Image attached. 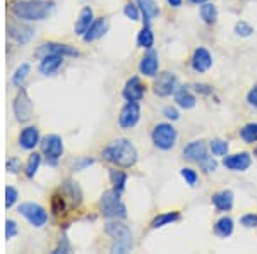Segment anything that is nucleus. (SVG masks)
Returning <instances> with one entry per match:
<instances>
[{
  "label": "nucleus",
  "instance_id": "obj_46",
  "mask_svg": "<svg viewBox=\"0 0 257 254\" xmlns=\"http://www.w3.org/2000/svg\"><path fill=\"white\" fill-rule=\"evenodd\" d=\"M163 115L167 119H170V120H178V112H177V108H173V107H165V110H163Z\"/></svg>",
  "mask_w": 257,
  "mask_h": 254
},
{
  "label": "nucleus",
  "instance_id": "obj_10",
  "mask_svg": "<svg viewBox=\"0 0 257 254\" xmlns=\"http://www.w3.org/2000/svg\"><path fill=\"white\" fill-rule=\"evenodd\" d=\"M141 119V108L138 102H127L120 110L118 124L122 129H132Z\"/></svg>",
  "mask_w": 257,
  "mask_h": 254
},
{
  "label": "nucleus",
  "instance_id": "obj_16",
  "mask_svg": "<svg viewBox=\"0 0 257 254\" xmlns=\"http://www.w3.org/2000/svg\"><path fill=\"white\" fill-rule=\"evenodd\" d=\"M158 69H160L158 53H156L153 48H149L148 53L139 62V72L148 77H155L156 74H158Z\"/></svg>",
  "mask_w": 257,
  "mask_h": 254
},
{
  "label": "nucleus",
  "instance_id": "obj_7",
  "mask_svg": "<svg viewBox=\"0 0 257 254\" xmlns=\"http://www.w3.org/2000/svg\"><path fill=\"white\" fill-rule=\"evenodd\" d=\"M40 144H41V151H43L45 158H47V163L48 165L59 163L62 153H64V141H62V137L57 134L45 136Z\"/></svg>",
  "mask_w": 257,
  "mask_h": 254
},
{
  "label": "nucleus",
  "instance_id": "obj_9",
  "mask_svg": "<svg viewBox=\"0 0 257 254\" xmlns=\"http://www.w3.org/2000/svg\"><path fill=\"white\" fill-rule=\"evenodd\" d=\"M7 35L9 38H12L16 43L19 45H26L30 43L35 36V30L28 24H23V23H16V21H11L7 23Z\"/></svg>",
  "mask_w": 257,
  "mask_h": 254
},
{
  "label": "nucleus",
  "instance_id": "obj_40",
  "mask_svg": "<svg viewBox=\"0 0 257 254\" xmlns=\"http://www.w3.org/2000/svg\"><path fill=\"white\" fill-rule=\"evenodd\" d=\"M199 166H201V168L204 170L206 174H211V172H214V170L218 168V161L214 160V158L208 156L204 161H202V163H199Z\"/></svg>",
  "mask_w": 257,
  "mask_h": 254
},
{
  "label": "nucleus",
  "instance_id": "obj_14",
  "mask_svg": "<svg viewBox=\"0 0 257 254\" xmlns=\"http://www.w3.org/2000/svg\"><path fill=\"white\" fill-rule=\"evenodd\" d=\"M208 155V146L204 141H192L184 148V158L189 161H196V163H202Z\"/></svg>",
  "mask_w": 257,
  "mask_h": 254
},
{
  "label": "nucleus",
  "instance_id": "obj_45",
  "mask_svg": "<svg viewBox=\"0 0 257 254\" xmlns=\"http://www.w3.org/2000/svg\"><path fill=\"white\" fill-rule=\"evenodd\" d=\"M69 251H70V245L67 242V237H60L59 245H57L53 252H69Z\"/></svg>",
  "mask_w": 257,
  "mask_h": 254
},
{
  "label": "nucleus",
  "instance_id": "obj_27",
  "mask_svg": "<svg viewBox=\"0 0 257 254\" xmlns=\"http://www.w3.org/2000/svg\"><path fill=\"white\" fill-rule=\"evenodd\" d=\"M214 232H216L218 237H223V239L230 237L231 232H233V220H231L230 216H223V218H219L216 222V225H214Z\"/></svg>",
  "mask_w": 257,
  "mask_h": 254
},
{
  "label": "nucleus",
  "instance_id": "obj_29",
  "mask_svg": "<svg viewBox=\"0 0 257 254\" xmlns=\"http://www.w3.org/2000/svg\"><path fill=\"white\" fill-rule=\"evenodd\" d=\"M201 18H202V21H204L206 24H214V23H216V19H218L216 6H214V4H209V2L202 4V6H201Z\"/></svg>",
  "mask_w": 257,
  "mask_h": 254
},
{
  "label": "nucleus",
  "instance_id": "obj_23",
  "mask_svg": "<svg viewBox=\"0 0 257 254\" xmlns=\"http://www.w3.org/2000/svg\"><path fill=\"white\" fill-rule=\"evenodd\" d=\"M141 14L144 16V24H149L155 18L160 16V7L156 0H138Z\"/></svg>",
  "mask_w": 257,
  "mask_h": 254
},
{
  "label": "nucleus",
  "instance_id": "obj_22",
  "mask_svg": "<svg viewBox=\"0 0 257 254\" xmlns=\"http://www.w3.org/2000/svg\"><path fill=\"white\" fill-rule=\"evenodd\" d=\"M211 201H213V205L218 211H230L233 208V193L226 189L219 191V193L213 194Z\"/></svg>",
  "mask_w": 257,
  "mask_h": 254
},
{
  "label": "nucleus",
  "instance_id": "obj_13",
  "mask_svg": "<svg viewBox=\"0 0 257 254\" xmlns=\"http://www.w3.org/2000/svg\"><path fill=\"white\" fill-rule=\"evenodd\" d=\"M250 163H252V158L245 151L237 153V155H226L223 158V165L228 170H231V172H245L248 166H250Z\"/></svg>",
  "mask_w": 257,
  "mask_h": 254
},
{
  "label": "nucleus",
  "instance_id": "obj_36",
  "mask_svg": "<svg viewBox=\"0 0 257 254\" xmlns=\"http://www.w3.org/2000/svg\"><path fill=\"white\" fill-rule=\"evenodd\" d=\"M123 14H125V18L131 19V21H139V18H141V9H139L138 4L127 2L125 7H123Z\"/></svg>",
  "mask_w": 257,
  "mask_h": 254
},
{
  "label": "nucleus",
  "instance_id": "obj_50",
  "mask_svg": "<svg viewBox=\"0 0 257 254\" xmlns=\"http://www.w3.org/2000/svg\"><path fill=\"white\" fill-rule=\"evenodd\" d=\"M192 4H197V6H202V4H206L208 0H190Z\"/></svg>",
  "mask_w": 257,
  "mask_h": 254
},
{
  "label": "nucleus",
  "instance_id": "obj_41",
  "mask_svg": "<svg viewBox=\"0 0 257 254\" xmlns=\"http://www.w3.org/2000/svg\"><path fill=\"white\" fill-rule=\"evenodd\" d=\"M94 163V160L93 158H89V156H82V158H79V160L76 161V163L72 165V170H84V168H88V166H91Z\"/></svg>",
  "mask_w": 257,
  "mask_h": 254
},
{
  "label": "nucleus",
  "instance_id": "obj_17",
  "mask_svg": "<svg viewBox=\"0 0 257 254\" xmlns=\"http://www.w3.org/2000/svg\"><path fill=\"white\" fill-rule=\"evenodd\" d=\"M190 64H192V69L199 74L208 72L211 69V65H213V57H211V53L206 48L199 47L194 50V55H192Z\"/></svg>",
  "mask_w": 257,
  "mask_h": 254
},
{
  "label": "nucleus",
  "instance_id": "obj_33",
  "mask_svg": "<svg viewBox=\"0 0 257 254\" xmlns=\"http://www.w3.org/2000/svg\"><path fill=\"white\" fill-rule=\"evenodd\" d=\"M65 208H67V199L62 194V191H59V193H55L52 198V211L57 216H60L65 211Z\"/></svg>",
  "mask_w": 257,
  "mask_h": 254
},
{
  "label": "nucleus",
  "instance_id": "obj_24",
  "mask_svg": "<svg viewBox=\"0 0 257 254\" xmlns=\"http://www.w3.org/2000/svg\"><path fill=\"white\" fill-rule=\"evenodd\" d=\"M93 21H94L93 9H91V7H84V9L81 11V14H79V19L76 21V26H74L76 35L84 36V33L88 31L89 26L93 24Z\"/></svg>",
  "mask_w": 257,
  "mask_h": 254
},
{
  "label": "nucleus",
  "instance_id": "obj_21",
  "mask_svg": "<svg viewBox=\"0 0 257 254\" xmlns=\"http://www.w3.org/2000/svg\"><path fill=\"white\" fill-rule=\"evenodd\" d=\"M106 30H108V21H106L105 18H99L96 21H93V24L89 26V30L84 33V41L86 43H91V41L101 38L103 35L106 33Z\"/></svg>",
  "mask_w": 257,
  "mask_h": 254
},
{
  "label": "nucleus",
  "instance_id": "obj_2",
  "mask_svg": "<svg viewBox=\"0 0 257 254\" xmlns=\"http://www.w3.org/2000/svg\"><path fill=\"white\" fill-rule=\"evenodd\" d=\"M103 160L120 166V168H131L138 161V149L128 139H115L103 149Z\"/></svg>",
  "mask_w": 257,
  "mask_h": 254
},
{
  "label": "nucleus",
  "instance_id": "obj_11",
  "mask_svg": "<svg viewBox=\"0 0 257 254\" xmlns=\"http://www.w3.org/2000/svg\"><path fill=\"white\" fill-rule=\"evenodd\" d=\"M177 76L173 72H161L155 81V93L158 97H170L177 91Z\"/></svg>",
  "mask_w": 257,
  "mask_h": 254
},
{
  "label": "nucleus",
  "instance_id": "obj_48",
  "mask_svg": "<svg viewBox=\"0 0 257 254\" xmlns=\"http://www.w3.org/2000/svg\"><path fill=\"white\" fill-rule=\"evenodd\" d=\"M194 90H196L197 93H201V95H211V93H213V88H211V86H208V84H199V82H196V84H194Z\"/></svg>",
  "mask_w": 257,
  "mask_h": 254
},
{
  "label": "nucleus",
  "instance_id": "obj_32",
  "mask_svg": "<svg viewBox=\"0 0 257 254\" xmlns=\"http://www.w3.org/2000/svg\"><path fill=\"white\" fill-rule=\"evenodd\" d=\"M41 165V155L40 153H31L30 158H28V163H26V177L28 179H33L36 176Z\"/></svg>",
  "mask_w": 257,
  "mask_h": 254
},
{
  "label": "nucleus",
  "instance_id": "obj_28",
  "mask_svg": "<svg viewBox=\"0 0 257 254\" xmlns=\"http://www.w3.org/2000/svg\"><path fill=\"white\" fill-rule=\"evenodd\" d=\"M138 45L141 48H153V45H155V35H153L151 28H149V24H144L143 30L139 31L138 35Z\"/></svg>",
  "mask_w": 257,
  "mask_h": 254
},
{
  "label": "nucleus",
  "instance_id": "obj_26",
  "mask_svg": "<svg viewBox=\"0 0 257 254\" xmlns=\"http://www.w3.org/2000/svg\"><path fill=\"white\" fill-rule=\"evenodd\" d=\"M178 220H180V213H178V211L161 213L151 222V228L153 230H156V228H163V227H167V225H172L173 222H178Z\"/></svg>",
  "mask_w": 257,
  "mask_h": 254
},
{
  "label": "nucleus",
  "instance_id": "obj_31",
  "mask_svg": "<svg viewBox=\"0 0 257 254\" xmlns=\"http://www.w3.org/2000/svg\"><path fill=\"white\" fill-rule=\"evenodd\" d=\"M240 137L247 144L257 143V124H247V126H243L240 129Z\"/></svg>",
  "mask_w": 257,
  "mask_h": 254
},
{
  "label": "nucleus",
  "instance_id": "obj_5",
  "mask_svg": "<svg viewBox=\"0 0 257 254\" xmlns=\"http://www.w3.org/2000/svg\"><path fill=\"white\" fill-rule=\"evenodd\" d=\"M153 143H155L156 148L160 149H165V151H168V149L175 148L177 144V129L172 126V124H158L155 129H153Z\"/></svg>",
  "mask_w": 257,
  "mask_h": 254
},
{
  "label": "nucleus",
  "instance_id": "obj_12",
  "mask_svg": "<svg viewBox=\"0 0 257 254\" xmlns=\"http://www.w3.org/2000/svg\"><path fill=\"white\" fill-rule=\"evenodd\" d=\"M48 53H57V55H64V57H77L79 55V52H77L76 48L70 47V45H64V43H45L36 50L35 55L41 59V57L48 55Z\"/></svg>",
  "mask_w": 257,
  "mask_h": 254
},
{
  "label": "nucleus",
  "instance_id": "obj_47",
  "mask_svg": "<svg viewBox=\"0 0 257 254\" xmlns=\"http://www.w3.org/2000/svg\"><path fill=\"white\" fill-rule=\"evenodd\" d=\"M247 102H248V105L250 107H254L257 108V86H254L250 91H248V95H247Z\"/></svg>",
  "mask_w": 257,
  "mask_h": 254
},
{
  "label": "nucleus",
  "instance_id": "obj_44",
  "mask_svg": "<svg viewBox=\"0 0 257 254\" xmlns=\"http://www.w3.org/2000/svg\"><path fill=\"white\" fill-rule=\"evenodd\" d=\"M6 168L9 174H18L21 170V161L18 158H9V160L6 161Z\"/></svg>",
  "mask_w": 257,
  "mask_h": 254
},
{
  "label": "nucleus",
  "instance_id": "obj_34",
  "mask_svg": "<svg viewBox=\"0 0 257 254\" xmlns=\"http://www.w3.org/2000/svg\"><path fill=\"white\" fill-rule=\"evenodd\" d=\"M31 70V65L30 64H21L18 69H16L14 76H12V82H14L16 86H23V82L26 81L28 74H30Z\"/></svg>",
  "mask_w": 257,
  "mask_h": 254
},
{
  "label": "nucleus",
  "instance_id": "obj_39",
  "mask_svg": "<svg viewBox=\"0 0 257 254\" xmlns=\"http://www.w3.org/2000/svg\"><path fill=\"white\" fill-rule=\"evenodd\" d=\"M235 33H237L238 36H250L252 33H254V28L250 26L248 23H245V21H238L237 24H235Z\"/></svg>",
  "mask_w": 257,
  "mask_h": 254
},
{
  "label": "nucleus",
  "instance_id": "obj_15",
  "mask_svg": "<svg viewBox=\"0 0 257 254\" xmlns=\"http://www.w3.org/2000/svg\"><path fill=\"white\" fill-rule=\"evenodd\" d=\"M144 84L141 82V79L138 76L131 77L125 82L122 90V97L127 100V102H141L144 98Z\"/></svg>",
  "mask_w": 257,
  "mask_h": 254
},
{
  "label": "nucleus",
  "instance_id": "obj_42",
  "mask_svg": "<svg viewBox=\"0 0 257 254\" xmlns=\"http://www.w3.org/2000/svg\"><path fill=\"white\" fill-rule=\"evenodd\" d=\"M18 235V223L14 220H7L6 222V239H14Z\"/></svg>",
  "mask_w": 257,
  "mask_h": 254
},
{
  "label": "nucleus",
  "instance_id": "obj_6",
  "mask_svg": "<svg viewBox=\"0 0 257 254\" xmlns=\"http://www.w3.org/2000/svg\"><path fill=\"white\" fill-rule=\"evenodd\" d=\"M18 213L21 216H24V218L30 222V225H33V227H36V228L45 227L48 222L47 210L41 205H38V203H23V205H19L18 208Z\"/></svg>",
  "mask_w": 257,
  "mask_h": 254
},
{
  "label": "nucleus",
  "instance_id": "obj_8",
  "mask_svg": "<svg viewBox=\"0 0 257 254\" xmlns=\"http://www.w3.org/2000/svg\"><path fill=\"white\" fill-rule=\"evenodd\" d=\"M12 110H14L16 120L21 124L28 122L33 117V102L30 95H28V91L23 90V86H21L18 97H16L14 103H12Z\"/></svg>",
  "mask_w": 257,
  "mask_h": 254
},
{
  "label": "nucleus",
  "instance_id": "obj_38",
  "mask_svg": "<svg viewBox=\"0 0 257 254\" xmlns=\"http://www.w3.org/2000/svg\"><path fill=\"white\" fill-rule=\"evenodd\" d=\"M18 198H19V193L16 187L12 186H7L6 187V208H12L18 203Z\"/></svg>",
  "mask_w": 257,
  "mask_h": 254
},
{
  "label": "nucleus",
  "instance_id": "obj_30",
  "mask_svg": "<svg viewBox=\"0 0 257 254\" xmlns=\"http://www.w3.org/2000/svg\"><path fill=\"white\" fill-rule=\"evenodd\" d=\"M110 181H111V184H113V189L118 191V193H122V191L125 189V184H127V174L122 172V170L111 168L110 170Z\"/></svg>",
  "mask_w": 257,
  "mask_h": 254
},
{
  "label": "nucleus",
  "instance_id": "obj_3",
  "mask_svg": "<svg viewBox=\"0 0 257 254\" xmlns=\"http://www.w3.org/2000/svg\"><path fill=\"white\" fill-rule=\"evenodd\" d=\"M105 232L113 239V245H111V252H128L134 245L132 240V232L127 225L120 223V222H110L106 223Z\"/></svg>",
  "mask_w": 257,
  "mask_h": 254
},
{
  "label": "nucleus",
  "instance_id": "obj_37",
  "mask_svg": "<svg viewBox=\"0 0 257 254\" xmlns=\"http://www.w3.org/2000/svg\"><path fill=\"white\" fill-rule=\"evenodd\" d=\"M180 176L184 177V181L187 182L189 186H196L197 184V181H199V176H197V172L194 168H189V166H185V168H182L180 170Z\"/></svg>",
  "mask_w": 257,
  "mask_h": 254
},
{
  "label": "nucleus",
  "instance_id": "obj_35",
  "mask_svg": "<svg viewBox=\"0 0 257 254\" xmlns=\"http://www.w3.org/2000/svg\"><path fill=\"white\" fill-rule=\"evenodd\" d=\"M228 143L226 141H223V139H213L211 141V144H209V149H211V153H213L214 156H226V153H228Z\"/></svg>",
  "mask_w": 257,
  "mask_h": 254
},
{
  "label": "nucleus",
  "instance_id": "obj_43",
  "mask_svg": "<svg viewBox=\"0 0 257 254\" xmlns=\"http://www.w3.org/2000/svg\"><path fill=\"white\" fill-rule=\"evenodd\" d=\"M240 223H242L243 227H247V228L257 227V215H254V213H247V215H243L242 218H240Z\"/></svg>",
  "mask_w": 257,
  "mask_h": 254
},
{
  "label": "nucleus",
  "instance_id": "obj_51",
  "mask_svg": "<svg viewBox=\"0 0 257 254\" xmlns=\"http://www.w3.org/2000/svg\"><path fill=\"white\" fill-rule=\"evenodd\" d=\"M254 155L257 156V146H255V149H254Z\"/></svg>",
  "mask_w": 257,
  "mask_h": 254
},
{
  "label": "nucleus",
  "instance_id": "obj_19",
  "mask_svg": "<svg viewBox=\"0 0 257 254\" xmlns=\"http://www.w3.org/2000/svg\"><path fill=\"white\" fill-rule=\"evenodd\" d=\"M64 64V55H57V53H48V55L41 57L40 59V72L43 76H52Z\"/></svg>",
  "mask_w": 257,
  "mask_h": 254
},
{
  "label": "nucleus",
  "instance_id": "obj_4",
  "mask_svg": "<svg viewBox=\"0 0 257 254\" xmlns=\"http://www.w3.org/2000/svg\"><path fill=\"white\" fill-rule=\"evenodd\" d=\"M99 210H101V215L106 216V218L123 220L127 216V208L120 199V193L115 189L103 193L101 199H99Z\"/></svg>",
  "mask_w": 257,
  "mask_h": 254
},
{
  "label": "nucleus",
  "instance_id": "obj_20",
  "mask_svg": "<svg viewBox=\"0 0 257 254\" xmlns=\"http://www.w3.org/2000/svg\"><path fill=\"white\" fill-rule=\"evenodd\" d=\"M60 191H62V194L65 196V199H67V203L72 208H77L81 205V201H82V194H81V189H79V186L76 184V182H72V181H65V184H62L60 187Z\"/></svg>",
  "mask_w": 257,
  "mask_h": 254
},
{
  "label": "nucleus",
  "instance_id": "obj_18",
  "mask_svg": "<svg viewBox=\"0 0 257 254\" xmlns=\"http://www.w3.org/2000/svg\"><path fill=\"white\" fill-rule=\"evenodd\" d=\"M40 144V129L36 126H28L19 134V146L23 149H35Z\"/></svg>",
  "mask_w": 257,
  "mask_h": 254
},
{
  "label": "nucleus",
  "instance_id": "obj_49",
  "mask_svg": "<svg viewBox=\"0 0 257 254\" xmlns=\"http://www.w3.org/2000/svg\"><path fill=\"white\" fill-rule=\"evenodd\" d=\"M170 4V7H180L182 6V0H167Z\"/></svg>",
  "mask_w": 257,
  "mask_h": 254
},
{
  "label": "nucleus",
  "instance_id": "obj_1",
  "mask_svg": "<svg viewBox=\"0 0 257 254\" xmlns=\"http://www.w3.org/2000/svg\"><path fill=\"white\" fill-rule=\"evenodd\" d=\"M53 2L48 0H14L11 2L9 11L16 19L24 21V23H33V21L47 19L53 11Z\"/></svg>",
  "mask_w": 257,
  "mask_h": 254
},
{
  "label": "nucleus",
  "instance_id": "obj_25",
  "mask_svg": "<svg viewBox=\"0 0 257 254\" xmlns=\"http://www.w3.org/2000/svg\"><path fill=\"white\" fill-rule=\"evenodd\" d=\"M175 102L178 107L185 108V110L196 107V97H194L187 88H178L175 91Z\"/></svg>",
  "mask_w": 257,
  "mask_h": 254
}]
</instances>
